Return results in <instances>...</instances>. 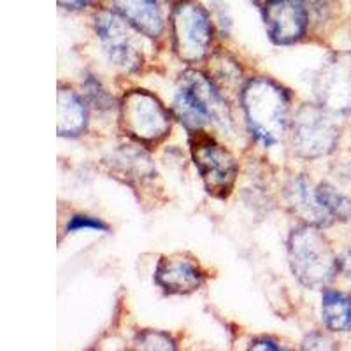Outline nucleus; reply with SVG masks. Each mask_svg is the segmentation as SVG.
<instances>
[{"label":"nucleus","instance_id":"nucleus-1","mask_svg":"<svg viewBox=\"0 0 351 351\" xmlns=\"http://www.w3.org/2000/svg\"><path fill=\"white\" fill-rule=\"evenodd\" d=\"M241 106L252 136L263 146L280 143L290 121V97L269 77H253L241 88Z\"/></svg>","mask_w":351,"mask_h":351},{"label":"nucleus","instance_id":"nucleus-2","mask_svg":"<svg viewBox=\"0 0 351 351\" xmlns=\"http://www.w3.org/2000/svg\"><path fill=\"white\" fill-rule=\"evenodd\" d=\"M172 111L188 132L202 130L209 123L223 130L232 125L230 111L221 90L211 77L197 71L181 74Z\"/></svg>","mask_w":351,"mask_h":351},{"label":"nucleus","instance_id":"nucleus-3","mask_svg":"<svg viewBox=\"0 0 351 351\" xmlns=\"http://www.w3.org/2000/svg\"><path fill=\"white\" fill-rule=\"evenodd\" d=\"M287 252L291 272L309 290L325 288L339 271L330 243L315 225L304 223L293 228L288 237Z\"/></svg>","mask_w":351,"mask_h":351},{"label":"nucleus","instance_id":"nucleus-4","mask_svg":"<svg viewBox=\"0 0 351 351\" xmlns=\"http://www.w3.org/2000/svg\"><path fill=\"white\" fill-rule=\"evenodd\" d=\"M120 127L137 143L156 144L171 132V114L149 92L130 90L120 102Z\"/></svg>","mask_w":351,"mask_h":351},{"label":"nucleus","instance_id":"nucleus-5","mask_svg":"<svg viewBox=\"0 0 351 351\" xmlns=\"http://www.w3.org/2000/svg\"><path fill=\"white\" fill-rule=\"evenodd\" d=\"M190 153L206 192L216 199H227L237 180V162L234 155L202 130L192 132Z\"/></svg>","mask_w":351,"mask_h":351},{"label":"nucleus","instance_id":"nucleus-6","mask_svg":"<svg viewBox=\"0 0 351 351\" xmlns=\"http://www.w3.org/2000/svg\"><path fill=\"white\" fill-rule=\"evenodd\" d=\"M172 49L186 64H197L208 56L213 27L208 11L195 0H181L171 14Z\"/></svg>","mask_w":351,"mask_h":351},{"label":"nucleus","instance_id":"nucleus-7","mask_svg":"<svg viewBox=\"0 0 351 351\" xmlns=\"http://www.w3.org/2000/svg\"><path fill=\"white\" fill-rule=\"evenodd\" d=\"M291 143L299 156L307 160L330 155L339 143V127L325 106L304 104L291 121Z\"/></svg>","mask_w":351,"mask_h":351},{"label":"nucleus","instance_id":"nucleus-8","mask_svg":"<svg viewBox=\"0 0 351 351\" xmlns=\"http://www.w3.org/2000/svg\"><path fill=\"white\" fill-rule=\"evenodd\" d=\"M95 30L109 60L121 71L134 72L143 65V53L137 46L136 28L132 27L118 11L97 12Z\"/></svg>","mask_w":351,"mask_h":351},{"label":"nucleus","instance_id":"nucleus-9","mask_svg":"<svg viewBox=\"0 0 351 351\" xmlns=\"http://www.w3.org/2000/svg\"><path fill=\"white\" fill-rule=\"evenodd\" d=\"M263 20L272 43L293 44L306 32V4L304 0H269L263 5Z\"/></svg>","mask_w":351,"mask_h":351},{"label":"nucleus","instance_id":"nucleus-10","mask_svg":"<svg viewBox=\"0 0 351 351\" xmlns=\"http://www.w3.org/2000/svg\"><path fill=\"white\" fill-rule=\"evenodd\" d=\"M204 272L199 263L184 255L162 256L155 269V283L172 295H186L199 290Z\"/></svg>","mask_w":351,"mask_h":351},{"label":"nucleus","instance_id":"nucleus-11","mask_svg":"<svg viewBox=\"0 0 351 351\" xmlns=\"http://www.w3.org/2000/svg\"><path fill=\"white\" fill-rule=\"evenodd\" d=\"M315 88L322 106L330 111L351 109V67L344 62L334 60L325 65Z\"/></svg>","mask_w":351,"mask_h":351},{"label":"nucleus","instance_id":"nucleus-12","mask_svg":"<svg viewBox=\"0 0 351 351\" xmlns=\"http://www.w3.org/2000/svg\"><path fill=\"white\" fill-rule=\"evenodd\" d=\"M287 197L293 213L300 219H304L306 223L324 228L334 221L332 216L327 213V209L322 206V202L316 197V190H313L311 184L307 183L304 176H299L288 184Z\"/></svg>","mask_w":351,"mask_h":351},{"label":"nucleus","instance_id":"nucleus-13","mask_svg":"<svg viewBox=\"0 0 351 351\" xmlns=\"http://www.w3.org/2000/svg\"><path fill=\"white\" fill-rule=\"evenodd\" d=\"M116 11L139 34L156 39L164 32V20L155 0H112Z\"/></svg>","mask_w":351,"mask_h":351},{"label":"nucleus","instance_id":"nucleus-14","mask_svg":"<svg viewBox=\"0 0 351 351\" xmlns=\"http://www.w3.org/2000/svg\"><path fill=\"white\" fill-rule=\"evenodd\" d=\"M56 111H58V136H80L86 128L88 111L83 100L74 90L60 84L56 93Z\"/></svg>","mask_w":351,"mask_h":351},{"label":"nucleus","instance_id":"nucleus-15","mask_svg":"<svg viewBox=\"0 0 351 351\" xmlns=\"http://www.w3.org/2000/svg\"><path fill=\"white\" fill-rule=\"evenodd\" d=\"M112 165H114L121 174L128 176V181H146L152 180L156 176L155 167L152 160L141 149H136L134 146H123L121 149L114 153L112 156Z\"/></svg>","mask_w":351,"mask_h":351},{"label":"nucleus","instance_id":"nucleus-16","mask_svg":"<svg viewBox=\"0 0 351 351\" xmlns=\"http://www.w3.org/2000/svg\"><path fill=\"white\" fill-rule=\"evenodd\" d=\"M324 322L334 332L351 330V299L341 291L325 290L322 299Z\"/></svg>","mask_w":351,"mask_h":351},{"label":"nucleus","instance_id":"nucleus-17","mask_svg":"<svg viewBox=\"0 0 351 351\" xmlns=\"http://www.w3.org/2000/svg\"><path fill=\"white\" fill-rule=\"evenodd\" d=\"M316 197L322 202L332 219L337 221H350L351 219V200L344 193H341L335 186L328 183H322L316 188Z\"/></svg>","mask_w":351,"mask_h":351},{"label":"nucleus","instance_id":"nucleus-18","mask_svg":"<svg viewBox=\"0 0 351 351\" xmlns=\"http://www.w3.org/2000/svg\"><path fill=\"white\" fill-rule=\"evenodd\" d=\"M84 97L92 104V108L99 109V111H108L112 106V97L106 92L102 84L95 80V77L88 76L86 81L83 83Z\"/></svg>","mask_w":351,"mask_h":351},{"label":"nucleus","instance_id":"nucleus-19","mask_svg":"<svg viewBox=\"0 0 351 351\" xmlns=\"http://www.w3.org/2000/svg\"><path fill=\"white\" fill-rule=\"evenodd\" d=\"M136 348L139 350H176L171 335L160 330H144L136 335Z\"/></svg>","mask_w":351,"mask_h":351},{"label":"nucleus","instance_id":"nucleus-20","mask_svg":"<svg viewBox=\"0 0 351 351\" xmlns=\"http://www.w3.org/2000/svg\"><path fill=\"white\" fill-rule=\"evenodd\" d=\"M80 230H95V232H109V227L100 221L99 218H92V216H84V215H74L69 218L67 227H65V232L67 234H72V232H80Z\"/></svg>","mask_w":351,"mask_h":351},{"label":"nucleus","instance_id":"nucleus-21","mask_svg":"<svg viewBox=\"0 0 351 351\" xmlns=\"http://www.w3.org/2000/svg\"><path fill=\"white\" fill-rule=\"evenodd\" d=\"M304 350H335V343L324 332H311L302 343Z\"/></svg>","mask_w":351,"mask_h":351},{"label":"nucleus","instance_id":"nucleus-22","mask_svg":"<svg viewBox=\"0 0 351 351\" xmlns=\"http://www.w3.org/2000/svg\"><path fill=\"white\" fill-rule=\"evenodd\" d=\"M337 265H339V271L351 280V247H348L346 252L337 258Z\"/></svg>","mask_w":351,"mask_h":351},{"label":"nucleus","instance_id":"nucleus-23","mask_svg":"<svg viewBox=\"0 0 351 351\" xmlns=\"http://www.w3.org/2000/svg\"><path fill=\"white\" fill-rule=\"evenodd\" d=\"M56 2L60 8L69 9V11H80L92 4V0H56Z\"/></svg>","mask_w":351,"mask_h":351},{"label":"nucleus","instance_id":"nucleus-24","mask_svg":"<svg viewBox=\"0 0 351 351\" xmlns=\"http://www.w3.org/2000/svg\"><path fill=\"white\" fill-rule=\"evenodd\" d=\"M250 348L252 350H280V346L272 339H267V337H260V339L252 341Z\"/></svg>","mask_w":351,"mask_h":351},{"label":"nucleus","instance_id":"nucleus-25","mask_svg":"<svg viewBox=\"0 0 351 351\" xmlns=\"http://www.w3.org/2000/svg\"><path fill=\"white\" fill-rule=\"evenodd\" d=\"M267 2H269V0H253V4L258 5V8H262V9H263V5L267 4Z\"/></svg>","mask_w":351,"mask_h":351},{"label":"nucleus","instance_id":"nucleus-26","mask_svg":"<svg viewBox=\"0 0 351 351\" xmlns=\"http://www.w3.org/2000/svg\"><path fill=\"white\" fill-rule=\"evenodd\" d=\"M164 2H165V0H164Z\"/></svg>","mask_w":351,"mask_h":351}]
</instances>
